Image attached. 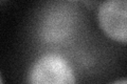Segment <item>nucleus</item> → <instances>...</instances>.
Instances as JSON below:
<instances>
[{"label":"nucleus","mask_w":127,"mask_h":84,"mask_svg":"<svg viewBox=\"0 0 127 84\" xmlns=\"http://www.w3.org/2000/svg\"><path fill=\"white\" fill-rule=\"evenodd\" d=\"M29 81L35 84H67L74 83L75 78L65 58L56 54H46L31 67Z\"/></svg>","instance_id":"f257e3e1"},{"label":"nucleus","mask_w":127,"mask_h":84,"mask_svg":"<svg viewBox=\"0 0 127 84\" xmlns=\"http://www.w3.org/2000/svg\"><path fill=\"white\" fill-rule=\"evenodd\" d=\"M97 20L106 36L127 44V0H105L98 9Z\"/></svg>","instance_id":"f03ea898"},{"label":"nucleus","mask_w":127,"mask_h":84,"mask_svg":"<svg viewBox=\"0 0 127 84\" xmlns=\"http://www.w3.org/2000/svg\"><path fill=\"white\" fill-rule=\"evenodd\" d=\"M74 14L67 6L53 7L45 15L40 25V36L49 43L66 41L74 31Z\"/></svg>","instance_id":"7ed1b4c3"}]
</instances>
